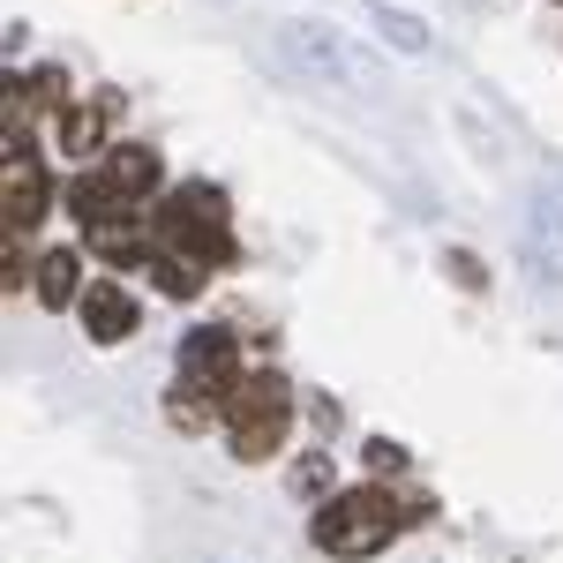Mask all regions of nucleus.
Segmentation results:
<instances>
[{
  "instance_id": "1",
  "label": "nucleus",
  "mask_w": 563,
  "mask_h": 563,
  "mask_svg": "<svg viewBox=\"0 0 563 563\" xmlns=\"http://www.w3.org/2000/svg\"><path fill=\"white\" fill-rule=\"evenodd\" d=\"M421 511H429V504L390 496L384 481L339 488V496H323V511H316V549H323V556H346V563H368L376 549H390L406 526L421 519Z\"/></svg>"
},
{
  "instance_id": "2",
  "label": "nucleus",
  "mask_w": 563,
  "mask_h": 563,
  "mask_svg": "<svg viewBox=\"0 0 563 563\" xmlns=\"http://www.w3.org/2000/svg\"><path fill=\"white\" fill-rule=\"evenodd\" d=\"M278 60L301 76V84H323V90H376L384 84V68L368 60V45H353L339 23H316V15H286L278 31Z\"/></svg>"
},
{
  "instance_id": "3",
  "label": "nucleus",
  "mask_w": 563,
  "mask_h": 563,
  "mask_svg": "<svg viewBox=\"0 0 563 563\" xmlns=\"http://www.w3.org/2000/svg\"><path fill=\"white\" fill-rule=\"evenodd\" d=\"M151 249L188 256L203 271H225L233 263V211H225V196L211 180H180L174 196L158 203V218H151Z\"/></svg>"
},
{
  "instance_id": "4",
  "label": "nucleus",
  "mask_w": 563,
  "mask_h": 563,
  "mask_svg": "<svg viewBox=\"0 0 563 563\" xmlns=\"http://www.w3.org/2000/svg\"><path fill=\"white\" fill-rule=\"evenodd\" d=\"M225 435H233V459L241 466L278 459L286 435H294V384L278 368H249L241 384L225 390Z\"/></svg>"
},
{
  "instance_id": "5",
  "label": "nucleus",
  "mask_w": 563,
  "mask_h": 563,
  "mask_svg": "<svg viewBox=\"0 0 563 563\" xmlns=\"http://www.w3.org/2000/svg\"><path fill=\"white\" fill-rule=\"evenodd\" d=\"M174 376L188 398H203V406H225V390L241 384V339L225 331V323H196V331H180V353H174Z\"/></svg>"
},
{
  "instance_id": "6",
  "label": "nucleus",
  "mask_w": 563,
  "mask_h": 563,
  "mask_svg": "<svg viewBox=\"0 0 563 563\" xmlns=\"http://www.w3.org/2000/svg\"><path fill=\"white\" fill-rule=\"evenodd\" d=\"M8 233L15 241H31L45 225V211H53V180H45L38 166V143H31V129H8Z\"/></svg>"
},
{
  "instance_id": "7",
  "label": "nucleus",
  "mask_w": 563,
  "mask_h": 563,
  "mask_svg": "<svg viewBox=\"0 0 563 563\" xmlns=\"http://www.w3.org/2000/svg\"><path fill=\"white\" fill-rule=\"evenodd\" d=\"M113 121H121V98H113V90H98V98L68 106V113L53 121V151H60V158H90V151H106V143H113Z\"/></svg>"
},
{
  "instance_id": "8",
  "label": "nucleus",
  "mask_w": 563,
  "mask_h": 563,
  "mask_svg": "<svg viewBox=\"0 0 563 563\" xmlns=\"http://www.w3.org/2000/svg\"><path fill=\"white\" fill-rule=\"evenodd\" d=\"M76 316H84L90 346H129L135 339V294L121 286V278H98L84 301H76Z\"/></svg>"
},
{
  "instance_id": "9",
  "label": "nucleus",
  "mask_w": 563,
  "mask_h": 563,
  "mask_svg": "<svg viewBox=\"0 0 563 563\" xmlns=\"http://www.w3.org/2000/svg\"><path fill=\"white\" fill-rule=\"evenodd\" d=\"M368 31H376L390 53H406V60H429L435 53V31L413 15V8H398V0H368Z\"/></svg>"
},
{
  "instance_id": "10",
  "label": "nucleus",
  "mask_w": 563,
  "mask_h": 563,
  "mask_svg": "<svg viewBox=\"0 0 563 563\" xmlns=\"http://www.w3.org/2000/svg\"><path fill=\"white\" fill-rule=\"evenodd\" d=\"M98 174L113 180V196H129V203H143V196L158 188V151H151V143H113Z\"/></svg>"
},
{
  "instance_id": "11",
  "label": "nucleus",
  "mask_w": 563,
  "mask_h": 563,
  "mask_svg": "<svg viewBox=\"0 0 563 563\" xmlns=\"http://www.w3.org/2000/svg\"><path fill=\"white\" fill-rule=\"evenodd\" d=\"M90 286H84V249H45L38 256V301L45 308H76Z\"/></svg>"
},
{
  "instance_id": "12",
  "label": "nucleus",
  "mask_w": 563,
  "mask_h": 563,
  "mask_svg": "<svg viewBox=\"0 0 563 563\" xmlns=\"http://www.w3.org/2000/svg\"><path fill=\"white\" fill-rule=\"evenodd\" d=\"M84 233L106 263H151V241H143V218L135 211H106L98 225H84Z\"/></svg>"
},
{
  "instance_id": "13",
  "label": "nucleus",
  "mask_w": 563,
  "mask_h": 563,
  "mask_svg": "<svg viewBox=\"0 0 563 563\" xmlns=\"http://www.w3.org/2000/svg\"><path fill=\"white\" fill-rule=\"evenodd\" d=\"M151 278H158V294H174V301H196V294H203V263L166 256V249H151Z\"/></svg>"
},
{
  "instance_id": "14",
  "label": "nucleus",
  "mask_w": 563,
  "mask_h": 563,
  "mask_svg": "<svg viewBox=\"0 0 563 563\" xmlns=\"http://www.w3.org/2000/svg\"><path fill=\"white\" fill-rule=\"evenodd\" d=\"M294 488H301V496H339V488H331V459H323V451H308L301 466H294Z\"/></svg>"
},
{
  "instance_id": "15",
  "label": "nucleus",
  "mask_w": 563,
  "mask_h": 563,
  "mask_svg": "<svg viewBox=\"0 0 563 563\" xmlns=\"http://www.w3.org/2000/svg\"><path fill=\"white\" fill-rule=\"evenodd\" d=\"M368 466H376V474H398V466H406V451H398V443H384V435H376V443H368Z\"/></svg>"
},
{
  "instance_id": "16",
  "label": "nucleus",
  "mask_w": 563,
  "mask_h": 563,
  "mask_svg": "<svg viewBox=\"0 0 563 563\" xmlns=\"http://www.w3.org/2000/svg\"><path fill=\"white\" fill-rule=\"evenodd\" d=\"M443 263H451V278H459V286H481V271H474V256H466V249H451Z\"/></svg>"
},
{
  "instance_id": "17",
  "label": "nucleus",
  "mask_w": 563,
  "mask_h": 563,
  "mask_svg": "<svg viewBox=\"0 0 563 563\" xmlns=\"http://www.w3.org/2000/svg\"><path fill=\"white\" fill-rule=\"evenodd\" d=\"M556 8H563V0H556Z\"/></svg>"
}]
</instances>
